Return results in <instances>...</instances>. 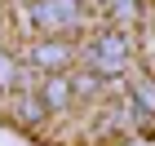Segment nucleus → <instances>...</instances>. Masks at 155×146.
<instances>
[{"instance_id":"obj_1","label":"nucleus","mask_w":155,"mask_h":146,"mask_svg":"<svg viewBox=\"0 0 155 146\" xmlns=\"http://www.w3.org/2000/svg\"><path fill=\"white\" fill-rule=\"evenodd\" d=\"M124 58H129V40L124 36H102L97 40V49H93V62L102 67V71H115V67H124Z\"/></svg>"},{"instance_id":"obj_2","label":"nucleus","mask_w":155,"mask_h":146,"mask_svg":"<svg viewBox=\"0 0 155 146\" xmlns=\"http://www.w3.org/2000/svg\"><path fill=\"white\" fill-rule=\"evenodd\" d=\"M71 9H75V0H40V5H36V22L58 27V22L71 18Z\"/></svg>"},{"instance_id":"obj_3","label":"nucleus","mask_w":155,"mask_h":146,"mask_svg":"<svg viewBox=\"0 0 155 146\" xmlns=\"http://www.w3.org/2000/svg\"><path fill=\"white\" fill-rule=\"evenodd\" d=\"M67 97H71L67 80H62V75H49L45 89H40V102H45V106H67Z\"/></svg>"},{"instance_id":"obj_4","label":"nucleus","mask_w":155,"mask_h":146,"mask_svg":"<svg viewBox=\"0 0 155 146\" xmlns=\"http://www.w3.org/2000/svg\"><path fill=\"white\" fill-rule=\"evenodd\" d=\"M31 58H36L40 67H45V62H49V67H58V62H67V58H71V49H67V44H40Z\"/></svg>"},{"instance_id":"obj_5","label":"nucleus","mask_w":155,"mask_h":146,"mask_svg":"<svg viewBox=\"0 0 155 146\" xmlns=\"http://www.w3.org/2000/svg\"><path fill=\"white\" fill-rule=\"evenodd\" d=\"M137 102H142V106H155V89L142 84V89H137Z\"/></svg>"},{"instance_id":"obj_6","label":"nucleus","mask_w":155,"mask_h":146,"mask_svg":"<svg viewBox=\"0 0 155 146\" xmlns=\"http://www.w3.org/2000/svg\"><path fill=\"white\" fill-rule=\"evenodd\" d=\"M5 75H13V67H9V58H0V80H5Z\"/></svg>"}]
</instances>
